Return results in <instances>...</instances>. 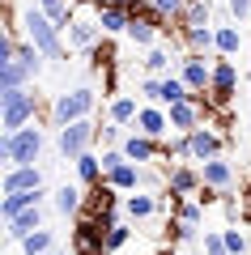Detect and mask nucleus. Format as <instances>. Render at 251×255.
<instances>
[{
  "label": "nucleus",
  "instance_id": "1",
  "mask_svg": "<svg viewBox=\"0 0 251 255\" xmlns=\"http://www.w3.org/2000/svg\"><path fill=\"white\" fill-rule=\"evenodd\" d=\"M21 26H26V38H30V43H34L38 51L47 55V60H64V55H68V47H64V30L55 26L51 17H47L38 4H30V9H26Z\"/></svg>",
  "mask_w": 251,
  "mask_h": 255
},
{
  "label": "nucleus",
  "instance_id": "2",
  "mask_svg": "<svg viewBox=\"0 0 251 255\" xmlns=\"http://www.w3.org/2000/svg\"><path fill=\"white\" fill-rule=\"evenodd\" d=\"M43 153V128H21V132H4L0 136V157L9 166H34Z\"/></svg>",
  "mask_w": 251,
  "mask_h": 255
},
{
  "label": "nucleus",
  "instance_id": "3",
  "mask_svg": "<svg viewBox=\"0 0 251 255\" xmlns=\"http://www.w3.org/2000/svg\"><path fill=\"white\" fill-rule=\"evenodd\" d=\"M38 115V94L30 90H0V124L4 132H21Z\"/></svg>",
  "mask_w": 251,
  "mask_h": 255
},
{
  "label": "nucleus",
  "instance_id": "4",
  "mask_svg": "<svg viewBox=\"0 0 251 255\" xmlns=\"http://www.w3.org/2000/svg\"><path fill=\"white\" fill-rule=\"evenodd\" d=\"M94 107H98V94H94L90 85L64 90L60 98H55V107H51V119H55V128H68V124H77V119H90Z\"/></svg>",
  "mask_w": 251,
  "mask_h": 255
},
{
  "label": "nucleus",
  "instance_id": "5",
  "mask_svg": "<svg viewBox=\"0 0 251 255\" xmlns=\"http://www.w3.org/2000/svg\"><path fill=\"white\" fill-rule=\"evenodd\" d=\"M94 140H98V124H94V119H77V124H68V128L55 132V145H60L64 162H77L81 153H90Z\"/></svg>",
  "mask_w": 251,
  "mask_h": 255
},
{
  "label": "nucleus",
  "instance_id": "6",
  "mask_svg": "<svg viewBox=\"0 0 251 255\" xmlns=\"http://www.w3.org/2000/svg\"><path fill=\"white\" fill-rule=\"evenodd\" d=\"M239 94V68H234L230 55H213V85H209V102L226 107V102Z\"/></svg>",
  "mask_w": 251,
  "mask_h": 255
},
{
  "label": "nucleus",
  "instance_id": "7",
  "mask_svg": "<svg viewBox=\"0 0 251 255\" xmlns=\"http://www.w3.org/2000/svg\"><path fill=\"white\" fill-rule=\"evenodd\" d=\"M64 34H68V47H77V51H94L98 38H102V26H98V17H94V4H90V13L77 9V17L68 21Z\"/></svg>",
  "mask_w": 251,
  "mask_h": 255
},
{
  "label": "nucleus",
  "instance_id": "8",
  "mask_svg": "<svg viewBox=\"0 0 251 255\" xmlns=\"http://www.w3.org/2000/svg\"><path fill=\"white\" fill-rule=\"evenodd\" d=\"M179 77H183V85L192 94H209V85H213V64H205L200 51H188L179 60Z\"/></svg>",
  "mask_w": 251,
  "mask_h": 255
},
{
  "label": "nucleus",
  "instance_id": "9",
  "mask_svg": "<svg viewBox=\"0 0 251 255\" xmlns=\"http://www.w3.org/2000/svg\"><path fill=\"white\" fill-rule=\"evenodd\" d=\"M119 149H124V157L128 162H136V166H149V162H158L166 149H162V140H149V136H141V132H128L124 140H119Z\"/></svg>",
  "mask_w": 251,
  "mask_h": 255
},
{
  "label": "nucleus",
  "instance_id": "10",
  "mask_svg": "<svg viewBox=\"0 0 251 255\" xmlns=\"http://www.w3.org/2000/svg\"><path fill=\"white\" fill-rule=\"evenodd\" d=\"M136 132L149 140H166L171 136V115H166V107H158V102H145L141 115H136Z\"/></svg>",
  "mask_w": 251,
  "mask_h": 255
},
{
  "label": "nucleus",
  "instance_id": "11",
  "mask_svg": "<svg viewBox=\"0 0 251 255\" xmlns=\"http://www.w3.org/2000/svg\"><path fill=\"white\" fill-rule=\"evenodd\" d=\"M166 115H171L175 136H192V132L205 124V107H200V102H175V107H166Z\"/></svg>",
  "mask_w": 251,
  "mask_h": 255
},
{
  "label": "nucleus",
  "instance_id": "12",
  "mask_svg": "<svg viewBox=\"0 0 251 255\" xmlns=\"http://www.w3.org/2000/svg\"><path fill=\"white\" fill-rule=\"evenodd\" d=\"M192 191H205L200 170H192V166H171V170H166V196H171V200H188Z\"/></svg>",
  "mask_w": 251,
  "mask_h": 255
},
{
  "label": "nucleus",
  "instance_id": "13",
  "mask_svg": "<svg viewBox=\"0 0 251 255\" xmlns=\"http://www.w3.org/2000/svg\"><path fill=\"white\" fill-rule=\"evenodd\" d=\"M196 170H200L205 191H230L234 187V166L226 162V157H209V162H200Z\"/></svg>",
  "mask_w": 251,
  "mask_h": 255
},
{
  "label": "nucleus",
  "instance_id": "14",
  "mask_svg": "<svg viewBox=\"0 0 251 255\" xmlns=\"http://www.w3.org/2000/svg\"><path fill=\"white\" fill-rule=\"evenodd\" d=\"M188 157L192 162H209V157H222V136H217L209 124H200L188 136Z\"/></svg>",
  "mask_w": 251,
  "mask_h": 255
},
{
  "label": "nucleus",
  "instance_id": "15",
  "mask_svg": "<svg viewBox=\"0 0 251 255\" xmlns=\"http://www.w3.org/2000/svg\"><path fill=\"white\" fill-rule=\"evenodd\" d=\"M94 17H98L102 34H128V26H132V13L119 4H107V0H94Z\"/></svg>",
  "mask_w": 251,
  "mask_h": 255
},
{
  "label": "nucleus",
  "instance_id": "16",
  "mask_svg": "<svg viewBox=\"0 0 251 255\" xmlns=\"http://www.w3.org/2000/svg\"><path fill=\"white\" fill-rule=\"evenodd\" d=\"M0 187H4V196L9 191H38L43 187V170L38 166H9L4 179H0Z\"/></svg>",
  "mask_w": 251,
  "mask_h": 255
},
{
  "label": "nucleus",
  "instance_id": "17",
  "mask_svg": "<svg viewBox=\"0 0 251 255\" xmlns=\"http://www.w3.org/2000/svg\"><path fill=\"white\" fill-rule=\"evenodd\" d=\"M34 230H43V204H34V209L17 213L13 221H4V234H9L13 243H21V238H30Z\"/></svg>",
  "mask_w": 251,
  "mask_h": 255
},
{
  "label": "nucleus",
  "instance_id": "18",
  "mask_svg": "<svg viewBox=\"0 0 251 255\" xmlns=\"http://www.w3.org/2000/svg\"><path fill=\"white\" fill-rule=\"evenodd\" d=\"M43 196H47L43 187H38V191H9V196L0 200V217L13 221L17 213H26V209H34V204H43Z\"/></svg>",
  "mask_w": 251,
  "mask_h": 255
},
{
  "label": "nucleus",
  "instance_id": "19",
  "mask_svg": "<svg viewBox=\"0 0 251 255\" xmlns=\"http://www.w3.org/2000/svg\"><path fill=\"white\" fill-rule=\"evenodd\" d=\"M55 213L81 217V213H85V187H81V183H64V187L55 191Z\"/></svg>",
  "mask_w": 251,
  "mask_h": 255
},
{
  "label": "nucleus",
  "instance_id": "20",
  "mask_svg": "<svg viewBox=\"0 0 251 255\" xmlns=\"http://www.w3.org/2000/svg\"><path fill=\"white\" fill-rule=\"evenodd\" d=\"M124 213H128L132 221H145V217H153V213H162V196H149V191H128Z\"/></svg>",
  "mask_w": 251,
  "mask_h": 255
},
{
  "label": "nucleus",
  "instance_id": "21",
  "mask_svg": "<svg viewBox=\"0 0 251 255\" xmlns=\"http://www.w3.org/2000/svg\"><path fill=\"white\" fill-rule=\"evenodd\" d=\"M72 166H77V183H81L85 191H90V187H98V183L107 179V170H102V157H98V153H81Z\"/></svg>",
  "mask_w": 251,
  "mask_h": 255
},
{
  "label": "nucleus",
  "instance_id": "22",
  "mask_svg": "<svg viewBox=\"0 0 251 255\" xmlns=\"http://www.w3.org/2000/svg\"><path fill=\"white\" fill-rule=\"evenodd\" d=\"M141 183H145V170L136 162H124V166H115L107 174V187H115V191H136Z\"/></svg>",
  "mask_w": 251,
  "mask_h": 255
},
{
  "label": "nucleus",
  "instance_id": "23",
  "mask_svg": "<svg viewBox=\"0 0 251 255\" xmlns=\"http://www.w3.org/2000/svg\"><path fill=\"white\" fill-rule=\"evenodd\" d=\"M179 38L188 43V51H200V55L213 51L217 55V26H196V30H188V34H179Z\"/></svg>",
  "mask_w": 251,
  "mask_h": 255
},
{
  "label": "nucleus",
  "instance_id": "24",
  "mask_svg": "<svg viewBox=\"0 0 251 255\" xmlns=\"http://www.w3.org/2000/svg\"><path fill=\"white\" fill-rule=\"evenodd\" d=\"M196 26H209V0H188L183 17L175 21V34H188V30H196Z\"/></svg>",
  "mask_w": 251,
  "mask_h": 255
},
{
  "label": "nucleus",
  "instance_id": "25",
  "mask_svg": "<svg viewBox=\"0 0 251 255\" xmlns=\"http://www.w3.org/2000/svg\"><path fill=\"white\" fill-rule=\"evenodd\" d=\"M183 9H188V0H149V13H145V17H153L162 26V21H179L183 17Z\"/></svg>",
  "mask_w": 251,
  "mask_h": 255
},
{
  "label": "nucleus",
  "instance_id": "26",
  "mask_svg": "<svg viewBox=\"0 0 251 255\" xmlns=\"http://www.w3.org/2000/svg\"><path fill=\"white\" fill-rule=\"evenodd\" d=\"M136 115H141V102H136V98H128V94H124V98H111V111H107L111 124H119V128L136 124Z\"/></svg>",
  "mask_w": 251,
  "mask_h": 255
},
{
  "label": "nucleus",
  "instance_id": "27",
  "mask_svg": "<svg viewBox=\"0 0 251 255\" xmlns=\"http://www.w3.org/2000/svg\"><path fill=\"white\" fill-rule=\"evenodd\" d=\"M158 21H153V17H132V26H128V38H132V43L136 47H153V43H158Z\"/></svg>",
  "mask_w": 251,
  "mask_h": 255
},
{
  "label": "nucleus",
  "instance_id": "28",
  "mask_svg": "<svg viewBox=\"0 0 251 255\" xmlns=\"http://www.w3.org/2000/svg\"><path fill=\"white\" fill-rule=\"evenodd\" d=\"M34 4H38V9H43V13H47V17H51V21H55L60 30H68V21L77 17V9H72V0H34Z\"/></svg>",
  "mask_w": 251,
  "mask_h": 255
},
{
  "label": "nucleus",
  "instance_id": "29",
  "mask_svg": "<svg viewBox=\"0 0 251 255\" xmlns=\"http://www.w3.org/2000/svg\"><path fill=\"white\" fill-rule=\"evenodd\" d=\"M21 251H26V255H51L55 251V234H51V230H34V234H30V238H21Z\"/></svg>",
  "mask_w": 251,
  "mask_h": 255
},
{
  "label": "nucleus",
  "instance_id": "30",
  "mask_svg": "<svg viewBox=\"0 0 251 255\" xmlns=\"http://www.w3.org/2000/svg\"><path fill=\"white\" fill-rule=\"evenodd\" d=\"M171 64H179V60H171L166 47H149V55H145V73H149V77H171Z\"/></svg>",
  "mask_w": 251,
  "mask_h": 255
},
{
  "label": "nucleus",
  "instance_id": "31",
  "mask_svg": "<svg viewBox=\"0 0 251 255\" xmlns=\"http://www.w3.org/2000/svg\"><path fill=\"white\" fill-rule=\"evenodd\" d=\"M26 81H30V73L21 68L17 60H13V64H0V90H26Z\"/></svg>",
  "mask_w": 251,
  "mask_h": 255
},
{
  "label": "nucleus",
  "instance_id": "32",
  "mask_svg": "<svg viewBox=\"0 0 251 255\" xmlns=\"http://www.w3.org/2000/svg\"><path fill=\"white\" fill-rule=\"evenodd\" d=\"M239 47H243L239 26H217V55H239Z\"/></svg>",
  "mask_w": 251,
  "mask_h": 255
},
{
  "label": "nucleus",
  "instance_id": "33",
  "mask_svg": "<svg viewBox=\"0 0 251 255\" xmlns=\"http://www.w3.org/2000/svg\"><path fill=\"white\" fill-rule=\"evenodd\" d=\"M175 217L188 221V226H200L205 221V204L200 200H175Z\"/></svg>",
  "mask_w": 251,
  "mask_h": 255
},
{
  "label": "nucleus",
  "instance_id": "34",
  "mask_svg": "<svg viewBox=\"0 0 251 255\" xmlns=\"http://www.w3.org/2000/svg\"><path fill=\"white\" fill-rule=\"evenodd\" d=\"M222 238H226V251H230V255H247V234H243L239 226H226Z\"/></svg>",
  "mask_w": 251,
  "mask_h": 255
},
{
  "label": "nucleus",
  "instance_id": "35",
  "mask_svg": "<svg viewBox=\"0 0 251 255\" xmlns=\"http://www.w3.org/2000/svg\"><path fill=\"white\" fill-rule=\"evenodd\" d=\"M128 238H132V226L115 221V226L107 230V255H111V251H119V247H128Z\"/></svg>",
  "mask_w": 251,
  "mask_h": 255
},
{
  "label": "nucleus",
  "instance_id": "36",
  "mask_svg": "<svg viewBox=\"0 0 251 255\" xmlns=\"http://www.w3.org/2000/svg\"><path fill=\"white\" fill-rule=\"evenodd\" d=\"M205 255H230V251H226L222 230H209V234H205Z\"/></svg>",
  "mask_w": 251,
  "mask_h": 255
},
{
  "label": "nucleus",
  "instance_id": "37",
  "mask_svg": "<svg viewBox=\"0 0 251 255\" xmlns=\"http://www.w3.org/2000/svg\"><path fill=\"white\" fill-rule=\"evenodd\" d=\"M98 157H102V170H107V174L115 170V166H124V162H128V157H124V149H102Z\"/></svg>",
  "mask_w": 251,
  "mask_h": 255
},
{
  "label": "nucleus",
  "instance_id": "38",
  "mask_svg": "<svg viewBox=\"0 0 251 255\" xmlns=\"http://www.w3.org/2000/svg\"><path fill=\"white\" fill-rule=\"evenodd\" d=\"M192 234H196V226H188V221H179V217L171 221V238H175V243H188Z\"/></svg>",
  "mask_w": 251,
  "mask_h": 255
},
{
  "label": "nucleus",
  "instance_id": "39",
  "mask_svg": "<svg viewBox=\"0 0 251 255\" xmlns=\"http://www.w3.org/2000/svg\"><path fill=\"white\" fill-rule=\"evenodd\" d=\"M226 4H230V17L234 21H247L251 17V0H226Z\"/></svg>",
  "mask_w": 251,
  "mask_h": 255
},
{
  "label": "nucleus",
  "instance_id": "40",
  "mask_svg": "<svg viewBox=\"0 0 251 255\" xmlns=\"http://www.w3.org/2000/svg\"><path fill=\"white\" fill-rule=\"evenodd\" d=\"M51 255H68V251H51Z\"/></svg>",
  "mask_w": 251,
  "mask_h": 255
}]
</instances>
